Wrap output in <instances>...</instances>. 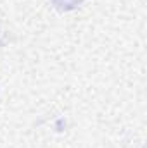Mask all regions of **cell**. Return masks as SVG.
<instances>
[{"label":"cell","instance_id":"obj_1","mask_svg":"<svg viewBox=\"0 0 147 148\" xmlns=\"http://www.w3.org/2000/svg\"><path fill=\"white\" fill-rule=\"evenodd\" d=\"M83 0H52L54 7L59 9V10H73L76 9Z\"/></svg>","mask_w":147,"mask_h":148}]
</instances>
